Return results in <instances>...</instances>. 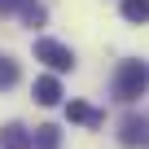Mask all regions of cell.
<instances>
[{
	"label": "cell",
	"instance_id": "8fae6325",
	"mask_svg": "<svg viewBox=\"0 0 149 149\" xmlns=\"http://www.w3.org/2000/svg\"><path fill=\"white\" fill-rule=\"evenodd\" d=\"M35 0H9V9H31Z\"/></svg>",
	"mask_w": 149,
	"mask_h": 149
},
{
	"label": "cell",
	"instance_id": "7a4b0ae2",
	"mask_svg": "<svg viewBox=\"0 0 149 149\" xmlns=\"http://www.w3.org/2000/svg\"><path fill=\"white\" fill-rule=\"evenodd\" d=\"M35 61H44L48 70H74V53L66 48V44H57V40H35Z\"/></svg>",
	"mask_w": 149,
	"mask_h": 149
},
{
	"label": "cell",
	"instance_id": "9c48e42d",
	"mask_svg": "<svg viewBox=\"0 0 149 149\" xmlns=\"http://www.w3.org/2000/svg\"><path fill=\"white\" fill-rule=\"evenodd\" d=\"M13 84H18V61L0 57V92H5V88H13Z\"/></svg>",
	"mask_w": 149,
	"mask_h": 149
},
{
	"label": "cell",
	"instance_id": "8992f818",
	"mask_svg": "<svg viewBox=\"0 0 149 149\" xmlns=\"http://www.w3.org/2000/svg\"><path fill=\"white\" fill-rule=\"evenodd\" d=\"M35 101L40 105H57L61 101V84L53 79V74H40V79H35Z\"/></svg>",
	"mask_w": 149,
	"mask_h": 149
},
{
	"label": "cell",
	"instance_id": "7c38bea8",
	"mask_svg": "<svg viewBox=\"0 0 149 149\" xmlns=\"http://www.w3.org/2000/svg\"><path fill=\"white\" fill-rule=\"evenodd\" d=\"M0 9H9V0H0Z\"/></svg>",
	"mask_w": 149,
	"mask_h": 149
},
{
	"label": "cell",
	"instance_id": "5b68a950",
	"mask_svg": "<svg viewBox=\"0 0 149 149\" xmlns=\"http://www.w3.org/2000/svg\"><path fill=\"white\" fill-rule=\"evenodd\" d=\"M0 149H31V136L22 123H5L0 127Z\"/></svg>",
	"mask_w": 149,
	"mask_h": 149
},
{
	"label": "cell",
	"instance_id": "52a82bcc",
	"mask_svg": "<svg viewBox=\"0 0 149 149\" xmlns=\"http://www.w3.org/2000/svg\"><path fill=\"white\" fill-rule=\"evenodd\" d=\"M123 18L136 22V26H145L149 22V0H123Z\"/></svg>",
	"mask_w": 149,
	"mask_h": 149
},
{
	"label": "cell",
	"instance_id": "3957f363",
	"mask_svg": "<svg viewBox=\"0 0 149 149\" xmlns=\"http://www.w3.org/2000/svg\"><path fill=\"white\" fill-rule=\"evenodd\" d=\"M118 140L132 145V149H136V145H149V118H145V114H127V118L118 123Z\"/></svg>",
	"mask_w": 149,
	"mask_h": 149
},
{
	"label": "cell",
	"instance_id": "30bf717a",
	"mask_svg": "<svg viewBox=\"0 0 149 149\" xmlns=\"http://www.w3.org/2000/svg\"><path fill=\"white\" fill-rule=\"evenodd\" d=\"M26 26H44V9H40V5L26 9Z\"/></svg>",
	"mask_w": 149,
	"mask_h": 149
},
{
	"label": "cell",
	"instance_id": "277c9868",
	"mask_svg": "<svg viewBox=\"0 0 149 149\" xmlns=\"http://www.w3.org/2000/svg\"><path fill=\"white\" fill-rule=\"evenodd\" d=\"M66 118H70V123H84V127H101V123H105V114L92 110V105H84V101H70V105H66Z\"/></svg>",
	"mask_w": 149,
	"mask_h": 149
},
{
	"label": "cell",
	"instance_id": "ba28073f",
	"mask_svg": "<svg viewBox=\"0 0 149 149\" xmlns=\"http://www.w3.org/2000/svg\"><path fill=\"white\" fill-rule=\"evenodd\" d=\"M57 140H61V132H57L53 123L35 127V136H31V145H35V149H57Z\"/></svg>",
	"mask_w": 149,
	"mask_h": 149
},
{
	"label": "cell",
	"instance_id": "6da1fadb",
	"mask_svg": "<svg viewBox=\"0 0 149 149\" xmlns=\"http://www.w3.org/2000/svg\"><path fill=\"white\" fill-rule=\"evenodd\" d=\"M145 88H149L145 61H118V70H114V101L132 105L136 97H145Z\"/></svg>",
	"mask_w": 149,
	"mask_h": 149
}]
</instances>
